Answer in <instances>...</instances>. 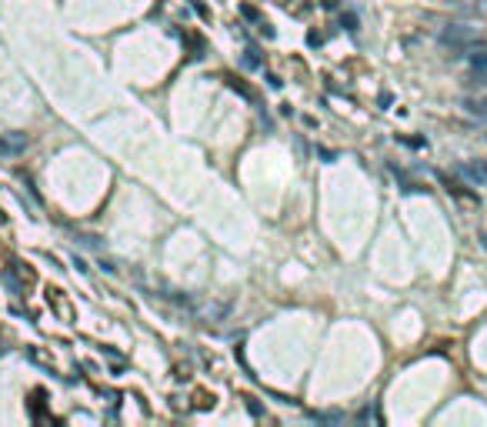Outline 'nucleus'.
<instances>
[{
  "instance_id": "nucleus-1",
  "label": "nucleus",
  "mask_w": 487,
  "mask_h": 427,
  "mask_svg": "<svg viewBox=\"0 0 487 427\" xmlns=\"http://www.w3.org/2000/svg\"><path fill=\"white\" fill-rule=\"evenodd\" d=\"M437 41L444 44V47H451V50H457V54H467V50H474V47H480V33L474 30L471 24H447L444 30L437 33Z\"/></svg>"
},
{
  "instance_id": "nucleus-2",
  "label": "nucleus",
  "mask_w": 487,
  "mask_h": 427,
  "mask_svg": "<svg viewBox=\"0 0 487 427\" xmlns=\"http://www.w3.org/2000/svg\"><path fill=\"white\" fill-rule=\"evenodd\" d=\"M24 147H27L24 134H0V157H17V153H24Z\"/></svg>"
},
{
  "instance_id": "nucleus-3",
  "label": "nucleus",
  "mask_w": 487,
  "mask_h": 427,
  "mask_svg": "<svg viewBox=\"0 0 487 427\" xmlns=\"http://www.w3.org/2000/svg\"><path fill=\"white\" fill-rule=\"evenodd\" d=\"M461 107H464V113H471V117H477V121H487V94L464 97Z\"/></svg>"
},
{
  "instance_id": "nucleus-4",
  "label": "nucleus",
  "mask_w": 487,
  "mask_h": 427,
  "mask_svg": "<svg viewBox=\"0 0 487 427\" xmlns=\"http://www.w3.org/2000/svg\"><path fill=\"white\" fill-rule=\"evenodd\" d=\"M224 81H227V87H231L234 94H240V97H244V100H250V104H254V100H257V94H254V90H250V87H247V84H244V81H237L234 73H224Z\"/></svg>"
},
{
  "instance_id": "nucleus-5",
  "label": "nucleus",
  "mask_w": 487,
  "mask_h": 427,
  "mask_svg": "<svg viewBox=\"0 0 487 427\" xmlns=\"http://www.w3.org/2000/svg\"><path fill=\"white\" fill-rule=\"evenodd\" d=\"M451 7L461 10V14H484L487 4L484 0H451Z\"/></svg>"
},
{
  "instance_id": "nucleus-6",
  "label": "nucleus",
  "mask_w": 487,
  "mask_h": 427,
  "mask_svg": "<svg viewBox=\"0 0 487 427\" xmlns=\"http://www.w3.org/2000/svg\"><path fill=\"white\" fill-rule=\"evenodd\" d=\"M307 417H311V420H317V424H341V420H344V414H341V411H311Z\"/></svg>"
},
{
  "instance_id": "nucleus-7",
  "label": "nucleus",
  "mask_w": 487,
  "mask_h": 427,
  "mask_svg": "<svg viewBox=\"0 0 487 427\" xmlns=\"http://www.w3.org/2000/svg\"><path fill=\"white\" fill-rule=\"evenodd\" d=\"M467 64H471V70H487V50H480V54L467 50Z\"/></svg>"
},
{
  "instance_id": "nucleus-8",
  "label": "nucleus",
  "mask_w": 487,
  "mask_h": 427,
  "mask_svg": "<svg viewBox=\"0 0 487 427\" xmlns=\"http://www.w3.org/2000/svg\"><path fill=\"white\" fill-rule=\"evenodd\" d=\"M467 84H471V87H480V90H487V70H474L471 77H467Z\"/></svg>"
},
{
  "instance_id": "nucleus-9",
  "label": "nucleus",
  "mask_w": 487,
  "mask_h": 427,
  "mask_svg": "<svg viewBox=\"0 0 487 427\" xmlns=\"http://www.w3.org/2000/svg\"><path fill=\"white\" fill-rule=\"evenodd\" d=\"M244 67H250V70H254V67H260V54H257L254 47H247V54H244Z\"/></svg>"
},
{
  "instance_id": "nucleus-10",
  "label": "nucleus",
  "mask_w": 487,
  "mask_h": 427,
  "mask_svg": "<svg viewBox=\"0 0 487 427\" xmlns=\"http://www.w3.org/2000/svg\"><path fill=\"white\" fill-rule=\"evenodd\" d=\"M357 420H360V424H367V420H381V411H377V407H364V411L357 414Z\"/></svg>"
},
{
  "instance_id": "nucleus-11",
  "label": "nucleus",
  "mask_w": 487,
  "mask_h": 427,
  "mask_svg": "<svg viewBox=\"0 0 487 427\" xmlns=\"http://www.w3.org/2000/svg\"><path fill=\"white\" fill-rule=\"evenodd\" d=\"M240 14L247 17V20H254V24H260V14H257V7H250V4H240Z\"/></svg>"
},
{
  "instance_id": "nucleus-12",
  "label": "nucleus",
  "mask_w": 487,
  "mask_h": 427,
  "mask_svg": "<svg viewBox=\"0 0 487 427\" xmlns=\"http://www.w3.org/2000/svg\"><path fill=\"white\" fill-rule=\"evenodd\" d=\"M341 27L354 33V30H357V17H354V14H344V17H341Z\"/></svg>"
},
{
  "instance_id": "nucleus-13",
  "label": "nucleus",
  "mask_w": 487,
  "mask_h": 427,
  "mask_svg": "<svg viewBox=\"0 0 487 427\" xmlns=\"http://www.w3.org/2000/svg\"><path fill=\"white\" fill-rule=\"evenodd\" d=\"M80 244H84V247H100V237H94V234H84V237H80Z\"/></svg>"
},
{
  "instance_id": "nucleus-14",
  "label": "nucleus",
  "mask_w": 487,
  "mask_h": 427,
  "mask_svg": "<svg viewBox=\"0 0 487 427\" xmlns=\"http://www.w3.org/2000/svg\"><path fill=\"white\" fill-rule=\"evenodd\" d=\"M244 401H247V411L254 414V417H260V414H264V411H260V404H257L254 397H244Z\"/></svg>"
},
{
  "instance_id": "nucleus-15",
  "label": "nucleus",
  "mask_w": 487,
  "mask_h": 427,
  "mask_svg": "<svg viewBox=\"0 0 487 427\" xmlns=\"http://www.w3.org/2000/svg\"><path fill=\"white\" fill-rule=\"evenodd\" d=\"M257 30H260L264 37H267V41H271V37H274V27L267 24V20H260V24H257Z\"/></svg>"
},
{
  "instance_id": "nucleus-16",
  "label": "nucleus",
  "mask_w": 487,
  "mask_h": 427,
  "mask_svg": "<svg viewBox=\"0 0 487 427\" xmlns=\"http://www.w3.org/2000/svg\"><path fill=\"white\" fill-rule=\"evenodd\" d=\"M307 44H311V47H320V44H324V37H320L317 30H311V33H307Z\"/></svg>"
},
{
  "instance_id": "nucleus-17",
  "label": "nucleus",
  "mask_w": 487,
  "mask_h": 427,
  "mask_svg": "<svg viewBox=\"0 0 487 427\" xmlns=\"http://www.w3.org/2000/svg\"><path fill=\"white\" fill-rule=\"evenodd\" d=\"M317 153H320V157H324V161H327V164H334V161H337V153H334V150H327V147H320Z\"/></svg>"
},
{
  "instance_id": "nucleus-18",
  "label": "nucleus",
  "mask_w": 487,
  "mask_h": 427,
  "mask_svg": "<svg viewBox=\"0 0 487 427\" xmlns=\"http://www.w3.org/2000/svg\"><path fill=\"white\" fill-rule=\"evenodd\" d=\"M267 84H271V87H274V90H280V87H284V81H280L277 73H267Z\"/></svg>"
},
{
  "instance_id": "nucleus-19",
  "label": "nucleus",
  "mask_w": 487,
  "mask_h": 427,
  "mask_svg": "<svg viewBox=\"0 0 487 427\" xmlns=\"http://www.w3.org/2000/svg\"><path fill=\"white\" fill-rule=\"evenodd\" d=\"M194 10H197V14H200V17H204V20H207V17H210V10H207V7H204V4H200V0H194Z\"/></svg>"
},
{
  "instance_id": "nucleus-20",
  "label": "nucleus",
  "mask_w": 487,
  "mask_h": 427,
  "mask_svg": "<svg viewBox=\"0 0 487 427\" xmlns=\"http://www.w3.org/2000/svg\"><path fill=\"white\" fill-rule=\"evenodd\" d=\"M100 267H104L107 274H117V264H114V260H104V257H100Z\"/></svg>"
},
{
  "instance_id": "nucleus-21",
  "label": "nucleus",
  "mask_w": 487,
  "mask_h": 427,
  "mask_svg": "<svg viewBox=\"0 0 487 427\" xmlns=\"http://www.w3.org/2000/svg\"><path fill=\"white\" fill-rule=\"evenodd\" d=\"M73 267H77L80 274H87V264H84V260H80V257H77V254H73Z\"/></svg>"
},
{
  "instance_id": "nucleus-22",
  "label": "nucleus",
  "mask_w": 487,
  "mask_h": 427,
  "mask_svg": "<svg viewBox=\"0 0 487 427\" xmlns=\"http://www.w3.org/2000/svg\"><path fill=\"white\" fill-rule=\"evenodd\" d=\"M337 4H341V0H320V7H327V10H334Z\"/></svg>"
},
{
  "instance_id": "nucleus-23",
  "label": "nucleus",
  "mask_w": 487,
  "mask_h": 427,
  "mask_svg": "<svg viewBox=\"0 0 487 427\" xmlns=\"http://www.w3.org/2000/svg\"><path fill=\"white\" fill-rule=\"evenodd\" d=\"M0 224H7V214H4V210H0Z\"/></svg>"
},
{
  "instance_id": "nucleus-24",
  "label": "nucleus",
  "mask_w": 487,
  "mask_h": 427,
  "mask_svg": "<svg viewBox=\"0 0 487 427\" xmlns=\"http://www.w3.org/2000/svg\"><path fill=\"white\" fill-rule=\"evenodd\" d=\"M480 241H484V250H487V234H484V237H480Z\"/></svg>"
}]
</instances>
